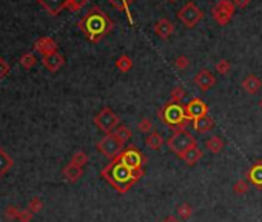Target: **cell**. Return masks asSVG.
<instances>
[{"label":"cell","mask_w":262,"mask_h":222,"mask_svg":"<svg viewBox=\"0 0 262 222\" xmlns=\"http://www.w3.org/2000/svg\"><path fill=\"white\" fill-rule=\"evenodd\" d=\"M114 136L125 145V143H128L133 139V131L130 130V127H127V125H119V127L114 130Z\"/></svg>","instance_id":"obj_25"},{"label":"cell","mask_w":262,"mask_h":222,"mask_svg":"<svg viewBox=\"0 0 262 222\" xmlns=\"http://www.w3.org/2000/svg\"><path fill=\"white\" fill-rule=\"evenodd\" d=\"M248 188H250V184H248V181H245V179H239V181L235 182V185H233V191H235L238 196L247 195Z\"/></svg>","instance_id":"obj_29"},{"label":"cell","mask_w":262,"mask_h":222,"mask_svg":"<svg viewBox=\"0 0 262 222\" xmlns=\"http://www.w3.org/2000/svg\"><path fill=\"white\" fill-rule=\"evenodd\" d=\"M37 2L50 16L60 14L68 8V0H37Z\"/></svg>","instance_id":"obj_13"},{"label":"cell","mask_w":262,"mask_h":222,"mask_svg":"<svg viewBox=\"0 0 262 222\" xmlns=\"http://www.w3.org/2000/svg\"><path fill=\"white\" fill-rule=\"evenodd\" d=\"M145 145L151 150H161L163 145V138L158 131H151L147 136V139H145Z\"/></svg>","instance_id":"obj_24"},{"label":"cell","mask_w":262,"mask_h":222,"mask_svg":"<svg viewBox=\"0 0 262 222\" xmlns=\"http://www.w3.org/2000/svg\"><path fill=\"white\" fill-rule=\"evenodd\" d=\"M158 116L167 127L173 128L174 131L183 130V127H185V123L188 121L187 114H185V107H182L181 103L171 102V101L163 105V107L159 110Z\"/></svg>","instance_id":"obj_3"},{"label":"cell","mask_w":262,"mask_h":222,"mask_svg":"<svg viewBox=\"0 0 262 222\" xmlns=\"http://www.w3.org/2000/svg\"><path fill=\"white\" fill-rule=\"evenodd\" d=\"M63 178L68 181V182H77L81 178H82V175H83V168L82 167H77V165H74V163H68V165L63 168Z\"/></svg>","instance_id":"obj_20"},{"label":"cell","mask_w":262,"mask_h":222,"mask_svg":"<svg viewBox=\"0 0 262 222\" xmlns=\"http://www.w3.org/2000/svg\"><path fill=\"white\" fill-rule=\"evenodd\" d=\"M101 175L119 193H127L133 187V184H136V182L143 176V170L141 168V170L133 171L128 167H125L123 163H121L119 161L114 159L102 170Z\"/></svg>","instance_id":"obj_2"},{"label":"cell","mask_w":262,"mask_h":222,"mask_svg":"<svg viewBox=\"0 0 262 222\" xmlns=\"http://www.w3.org/2000/svg\"><path fill=\"white\" fill-rule=\"evenodd\" d=\"M116 161H119L121 163H123L125 167H128L130 170L136 171V170L142 168L143 162H145V158L138 148H136L134 145H131L127 150H123L119 156L116 158Z\"/></svg>","instance_id":"obj_9"},{"label":"cell","mask_w":262,"mask_h":222,"mask_svg":"<svg viewBox=\"0 0 262 222\" xmlns=\"http://www.w3.org/2000/svg\"><path fill=\"white\" fill-rule=\"evenodd\" d=\"M94 123H96V127H98L101 131H103L105 134H111L119 127L121 118L111 108L105 107L94 116Z\"/></svg>","instance_id":"obj_4"},{"label":"cell","mask_w":262,"mask_h":222,"mask_svg":"<svg viewBox=\"0 0 262 222\" xmlns=\"http://www.w3.org/2000/svg\"><path fill=\"white\" fill-rule=\"evenodd\" d=\"M96 147H98L99 153H102L105 158H108L111 161H114L123 151V143L114 136V133L106 134L105 138H102L98 142V145Z\"/></svg>","instance_id":"obj_7"},{"label":"cell","mask_w":262,"mask_h":222,"mask_svg":"<svg viewBox=\"0 0 262 222\" xmlns=\"http://www.w3.org/2000/svg\"><path fill=\"white\" fill-rule=\"evenodd\" d=\"M242 88H244V91L247 93V94H256V93H259V90L262 88V81L259 79L258 76H255V74H250V76H247L244 81H242Z\"/></svg>","instance_id":"obj_17"},{"label":"cell","mask_w":262,"mask_h":222,"mask_svg":"<svg viewBox=\"0 0 262 222\" xmlns=\"http://www.w3.org/2000/svg\"><path fill=\"white\" fill-rule=\"evenodd\" d=\"M162 222H182V221H181L179 218H176V216H173V215H171V216H167V218H165Z\"/></svg>","instance_id":"obj_41"},{"label":"cell","mask_w":262,"mask_h":222,"mask_svg":"<svg viewBox=\"0 0 262 222\" xmlns=\"http://www.w3.org/2000/svg\"><path fill=\"white\" fill-rule=\"evenodd\" d=\"M170 2H176V0H170Z\"/></svg>","instance_id":"obj_43"},{"label":"cell","mask_w":262,"mask_h":222,"mask_svg":"<svg viewBox=\"0 0 262 222\" xmlns=\"http://www.w3.org/2000/svg\"><path fill=\"white\" fill-rule=\"evenodd\" d=\"M108 2H110L116 9H119V11H123L125 14H127L130 25H133V16H131V13H130V6L136 2V0H108Z\"/></svg>","instance_id":"obj_22"},{"label":"cell","mask_w":262,"mask_h":222,"mask_svg":"<svg viewBox=\"0 0 262 222\" xmlns=\"http://www.w3.org/2000/svg\"><path fill=\"white\" fill-rule=\"evenodd\" d=\"M138 130L141 133H145V134H150L153 131V121L150 118H142L138 123Z\"/></svg>","instance_id":"obj_31"},{"label":"cell","mask_w":262,"mask_h":222,"mask_svg":"<svg viewBox=\"0 0 262 222\" xmlns=\"http://www.w3.org/2000/svg\"><path fill=\"white\" fill-rule=\"evenodd\" d=\"M33 211H30V210H20V215H19V218H17V221H20V222H31V219H33Z\"/></svg>","instance_id":"obj_38"},{"label":"cell","mask_w":262,"mask_h":222,"mask_svg":"<svg viewBox=\"0 0 262 222\" xmlns=\"http://www.w3.org/2000/svg\"><path fill=\"white\" fill-rule=\"evenodd\" d=\"M224 147H225V143H224V141H222L219 136H211L205 142V148L211 154H219L222 150H224Z\"/></svg>","instance_id":"obj_23"},{"label":"cell","mask_w":262,"mask_h":222,"mask_svg":"<svg viewBox=\"0 0 262 222\" xmlns=\"http://www.w3.org/2000/svg\"><path fill=\"white\" fill-rule=\"evenodd\" d=\"M259 107H261V110H262V99H261V102H259Z\"/></svg>","instance_id":"obj_42"},{"label":"cell","mask_w":262,"mask_h":222,"mask_svg":"<svg viewBox=\"0 0 262 222\" xmlns=\"http://www.w3.org/2000/svg\"><path fill=\"white\" fill-rule=\"evenodd\" d=\"M236 6L233 3V0H219V2L211 8L213 19L218 22V25L225 26L230 23V20L235 16Z\"/></svg>","instance_id":"obj_8"},{"label":"cell","mask_w":262,"mask_h":222,"mask_svg":"<svg viewBox=\"0 0 262 222\" xmlns=\"http://www.w3.org/2000/svg\"><path fill=\"white\" fill-rule=\"evenodd\" d=\"M213 127H215V119H213L210 114H205V116H202V118L193 121V128L198 133H208Z\"/></svg>","instance_id":"obj_18"},{"label":"cell","mask_w":262,"mask_h":222,"mask_svg":"<svg viewBox=\"0 0 262 222\" xmlns=\"http://www.w3.org/2000/svg\"><path fill=\"white\" fill-rule=\"evenodd\" d=\"M190 65V59L187 56H178L176 59H174V66H176L178 70H187Z\"/></svg>","instance_id":"obj_36"},{"label":"cell","mask_w":262,"mask_h":222,"mask_svg":"<svg viewBox=\"0 0 262 222\" xmlns=\"http://www.w3.org/2000/svg\"><path fill=\"white\" fill-rule=\"evenodd\" d=\"M185 114H187L188 121H196V119L202 118V116L208 114V107H207V103L203 101H201L199 98H195V99L187 103Z\"/></svg>","instance_id":"obj_10"},{"label":"cell","mask_w":262,"mask_h":222,"mask_svg":"<svg viewBox=\"0 0 262 222\" xmlns=\"http://www.w3.org/2000/svg\"><path fill=\"white\" fill-rule=\"evenodd\" d=\"M42 63H43V66H45L48 71L56 73V71H59L62 66H63L65 57H63L59 51H57V53H54V54H50V56L42 57Z\"/></svg>","instance_id":"obj_14"},{"label":"cell","mask_w":262,"mask_h":222,"mask_svg":"<svg viewBox=\"0 0 262 222\" xmlns=\"http://www.w3.org/2000/svg\"><path fill=\"white\" fill-rule=\"evenodd\" d=\"M71 163L83 168L86 163H88V156H86V153H83V151H76L71 158Z\"/></svg>","instance_id":"obj_30"},{"label":"cell","mask_w":262,"mask_h":222,"mask_svg":"<svg viewBox=\"0 0 262 222\" xmlns=\"http://www.w3.org/2000/svg\"><path fill=\"white\" fill-rule=\"evenodd\" d=\"M196 143L198 142H196L195 136H191L187 130H179V131L173 133V136L168 139L167 145L173 153H176L179 156V154H182L185 150L191 148L193 145H196Z\"/></svg>","instance_id":"obj_5"},{"label":"cell","mask_w":262,"mask_h":222,"mask_svg":"<svg viewBox=\"0 0 262 222\" xmlns=\"http://www.w3.org/2000/svg\"><path fill=\"white\" fill-rule=\"evenodd\" d=\"M178 19L182 22L183 26L191 30V28L199 25V22L203 19V13L199 6H196L193 2H188L178 11Z\"/></svg>","instance_id":"obj_6"},{"label":"cell","mask_w":262,"mask_h":222,"mask_svg":"<svg viewBox=\"0 0 262 222\" xmlns=\"http://www.w3.org/2000/svg\"><path fill=\"white\" fill-rule=\"evenodd\" d=\"M19 215H20V210H19L17 207L11 205V207H8L5 210V218H8V219H17Z\"/></svg>","instance_id":"obj_37"},{"label":"cell","mask_w":262,"mask_h":222,"mask_svg":"<svg viewBox=\"0 0 262 222\" xmlns=\"http://www.w3.org/2000/svg\"><path fill=\"white\" fill-rule=\"evenodd\" d=\"M116 68L121 73H128L133 68V59L127 54H122L118 61H116Z\"/></svg>","instance_id":"obj_26"},{"label":"cell","mask_w":262,"mask_h":222,"mask_svg":"<svg viewBox=\"0 0 262 222\" xmlns=\"http://www.w3.org/2000/svg\"><path fill=\"white\" fill-rule=\"evenodd\" d=\"M13 165H14L13 158L3 148H0V178H3L13 168Z\"/></svg>","instance_id":"obj_21"},{"label":"cell","mask_w":262,"mask_h":222,"mask_svg":"<svg viewBox=\"0 0 262 222\" xmlns=\"http://www.w3.org/2000/svg\"><path fill=\"white\" fill-rule=\"evenodd\" d=\"M247 178L251 184H255L258 188H262V161H258L251 165V168L247 173Z\"/></svg>","instance_id":"obj_19"},{"label":"cell","mask_w":262,"mask_h":222,"mask_svg":"<svg viewBox=\"0 0 262 222\" xmlns=\"http://www.w3.org/2000/svg\"><path fill=\"white\" fill-rule=\"evenodd\" d=\"M36 63H37V57H36V54H33V53H25V54L20 57V65L23 66L25 70H31Z\"/></svg>","instance_id":"obj_28"},{"label":"cell","mask_w":262,"mask_h":222,"mask_svg":"<svg viewBox=\"0 0 262 222\" xmlns=\"http://www.w3.org/2000/svg\"><path fill=\"white\" fill-rule=\"evenodd\" d=\"M193 82H195V85L198 86L201 91L207 93V91H210L213 86L216 85V76L213 74L210 70L203 68V70H201V71L195 76V81H193Z\"/></svg>","instance_id":"obj_11"},{"label":"cell","mask_w":262,"mask_h":222,"mask_svg":"<svg viewBox=\"0 0 262 222\" xmlns=\"http://www.w3.org/2000/svg\"><path fill=\"white\" fill-rule=\"evenodd\" d=\"M203 156V153L202 150L199 148V145L196 143V145H193L191 148L185 150L182 154H179V158L187 163L188 167H193V165H196V163L202 159Z\"/></svg>","instance_id":"obj_16"},{"label":"cell","mask_w":262,"mask_h":222,"mask_svg":"<svg viewBox=\"0 0 262 222\" xmlns=\"http://www.w3.org/2000/svg\"><path fill=\"white\" fill-rule=\"evenodd\" d=\"M170 98H171V102H178L181 103V101L185 98V90L182 88V86H174L170 93Z\"/></svg>","instance_id":"obj_32"},{"label":"cell","mask_w":262,"mask_h":222,"mask_svg":"<svg viewBox=\"0 0 262 222\" xmlns=\"http://www.w3.org/2000/svg\"><path fill=\"white\" fill-rule=\"evenodd\" d=\"M176 213L182 222H185V221L191 219V216H193V207L190 204H187V202H183V204H181L176 208Z\"/></svg>","instance_id":"obj_27"},{"label":"cell","mask_w":262,"mask_h":222,"mask_svg":"<svg viewBox=\"0 0 262 222\" xmlns=\"http://www.w3.org/2000/svg\"><path fill=\"white\" fill-rule=\"evenodd\" d=\"M251 0H233V3H235V6L241 8V9H244L250 5Z\"/></svg>","instance_id":"obj_40"},{"label":"cell","mask_w":262,"mask_h":222,"mask_svg":"<svg viewBox=\"0 0 262 222\" xmlns=\"http://www.w3.org/2000/svg\"><path fill=\"white\" fill-rule=\"evenodd\" d=\"M42 208H43V202H42L40 198L36 196L28 202V210L33 211V213H39V211H42Z\"/></svg>","instance_id":"obj_33"},{"label":"cell","mask_w":262,"mask_h":222,"mask_svg":"<svg viewBox=\"0 0 262 222\" xmlns=\"http://www.w3.org/2000/svg\"><path fill=\"white\" fill-rule=\"evenodd\" d=\"M154 33L159 39H163V40H167V39L174 33V23L170 20V19H161L156 23H154Z\"/></svg>","instance_id":"obj_15"},{"label":"cell","mask_w":262,"mask_h":222,"mask_svg":"<svg viewBox=\"0 0 262 222\" xmlns=\"http://www.w3.org/2000/svg\"><path fill=\"white\" fill-rule=\"evenodd\" d=\"M216 71H218L219 74H222V76L230 74V71H231V63H230L228 61H225V59L219 61V62L216 63Z\"/></svg>","instance_id":"obj_34"},{"label":"cell","mask_w":262,"mask_h":222,"mask_svg":"<svg viewBox=\"0 0 262 222\" xmlns=\"http://www.w3.org/2000/svg\"><path fill=\"white\" fill-rule=\"evenodd\" d=\"M113 20L99 6H93L79 20V30L93 43L101 42L105 36H108L113 31Z\"/></svg>","instance_id":"obj_1"},{"label":"cell","mask_w":262,"mask_h":222,"mask_svg":"<svg viewBox=\"0 0 262 222\" xmlns=\"http://www.w3.org/2000/svg\"><path fill=\"white\" fill-rule=\"evenodd\" d=\"M88 2H90V0H68V9L73 11V13H77Z\"/></svg>","instance_id":"obj_35"},{"label":"cell","mask_w":262,"mask_h":222,"mask_svg":"<svg viewBox=\"0 0 262 222\" xmlns=\"http://www.w3.org/2000/svg\"><path fill=\"white\" fill-rule=\"evenodd\" d=\"M57 50H59V48H57V43L51 37H40L34 43V51L39 53L42 57L54 54V53H57Z\"/></svg>","instance_id":"obj_12"},{"label":"cell","mask_w":262,"mask_h":222,"mask_svg":"<svg viewBox=\"0 0 262 222\" xmlns=\"http://www.w3.org/2000/svg\"><path fill=\"white\" fill-rule=\"evenodd\" d=\"M8 73H9V65L3 57H0V79H3Z\"/></svg>","instance_id":"obj_39"}]
</instances>
